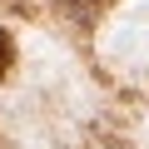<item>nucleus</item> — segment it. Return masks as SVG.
<instances>
[{"label": "nucleus", "mask_w": 149, "mask_h": 149, "mask_svg": "<svg viewBox=\"0 0 149 149\" xmlns=\"http://www.w3.org/2000/svg\"><path fill=\"white\" fill-rule=\"evenodd\" d=\"M15 70V40H10V30H0V80Z\"/></svg>", "instance_id": "f03ea898"}, {"label": "nucleus", "mask_w": 149, "mask_h": 149, "mask_svg": "<svg viewBox=\"0 0 149 149\" xmlns=\"http://www.w3.org/2000/svg\"><path fill=\"white\" fill-rule=\"evenodd\" d=\"M104 5H109V0H60V10H65L70 20H95Z\"/></svg>", "instance_id": "f257e3e1"}]
</instances>
